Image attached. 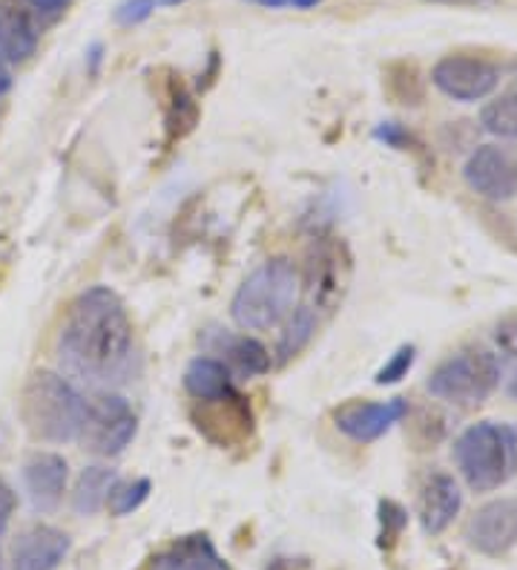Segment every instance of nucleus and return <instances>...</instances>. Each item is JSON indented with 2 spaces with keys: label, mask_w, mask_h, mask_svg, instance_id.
<instances>
[{
  "label": "nucleus",
  "mask_w": 517,
  "mask_h": 570,
  "mask_svg": "<svg viewBox=\"0 0 517 570\" xmlns=\"http://www.w3.org/2000/svg\"><path fill=\"white\" fill-rule=\"evenodd\" d=\"M69 464L61 452L38 450L23 461V488L38 513H52L67 493Z\"/></svg>",
  "instance_id": "f8f14e48"
},
{
  "label": "nucleus",
  "mask_w": 517,
  "mask_h": 570,
  "mask_svg": "<svg viewBox=\"0 0 517 570\" xmlns=\"http://www.w3.org/2000/svg\"><path fill=\"white\" fill-rule=\"evenodd\" d=\"M305 288H308L310 299L322 308H328L339 297V272L334 250H319L317 257L310 259Z\"/></svg>",
  "instance_id": "aec40b11"
},
{
  "label": "nucleus",
  "mask_w": 517,
  "mask_h": 570,
  "mask_svg": "<svg viewBox=\"0 0 517 570\" xmlns=\"http://www.w3.org/2000/svg\"><path fill=\"white\" fill-rule=\"evenodd\" d=\"M172 557L179 562V570H230L216 544L210 542V535L193 533L185 535L179 542L172 544Z\"/></svg>",
  "instance_id": "6ab92c4d"
},
{
  "label": "nucleus",
  "mask_w": 517,
  "mask_h": 570,
  "mask_svg": "<svg viewBox=\"0 0 517 570\" xmlns=\"http://www.w3.org/2000/svg\"><path fill=\"white\" fill-rule=\"evenodd\" d=\"M463 179L489 203H509L517 194V161L497 145H480L463 165Z\"/></svg>",
  "instance_id": "6e6552de"
},
{
  "label": "nucleus",
  "mask_w": 517,
  "mask_h": 570,
  "mask_svg": "<svg viewBox=\"0 0 517 570\" xmlns=\"http://www.w3.org/2000/svg\"><path fill=\"white\" fill-rule=\"evenodd\" d=\"M196 430L219 446H233L250 439L253 412L239 390L219 401H196Z\"/></svg>",
  "instance_id": "9d476101"
},
{
  "label": "nucleus",
  "mask_w": 517,
  "mask_h": 570,
  "mask_svg": "<svg viewBox=\"0 0 517 570\" xmlns=\"http://www.w3.org/2000/svg\"><path fill=\"white\" fill-rule=\"evenodd\" d=\"M379 524H382L379 539H382L386 548H391V544L400 539L402 528L408 524V513L397 504V501H379Z\"/></svg>",
  "instance_id": "a878e982"
},
{
  "label": "nucleus",
  "mask_w": 517,
  "mask_h": 570,
  "mask_svg": "<svg viewBox=\"0 0 517 570\" xmlns=\"http://www.w3.org/2000/svg\"><path fill=\"white\" fill-rule=\"evenodd\" d=\"M374 139L386 141L388 147H397V150H402V147L411 141V136H408V130H402L397 121H382V125H377V130H374Z\"/></svg>",
  "instance_id": "7c9ffc66"
},
{
  "label": "nucleus",
  "mask_w": 517,
  "mask_h": 570,
  "mask_svg": "<svg viewBox=\"0 0 517 570\" xmlns=\"http://www.w3.org/2000/svg\"><path fill=\"white\" fill-rule=\"evenodd\" d=\"M236 377L219 357L201 355L187 363L185 390L193 401H219L236 392Z\"/></svg>",
  "instance_id": "f3484780"
},
{
  "label": "nucleus",
  "mask_w": 517,
  "mask_h": 570,
  "mask_svg": "<svg viewBox=\"0 0 517 570\" xmlns=\"http://www.w3.org/2000/svg\"><path fill=\"white\" fill-rule=\"evenodd\" d=\"M0 570H3V559H0Z\"/></svg>",
  "instance_id": "58836bf2"
},
{
  "label": "nucleus",
  "mask_w": 517,
  "mask_h": 570,
  "mask_svg": "<svg viewBox=\"0 0 517 570\" xmlns=\"http://www.w3.org/2000/svg\"><path fill=\"white\" fill-rule=\"evenodd\" d=\"M408 415V404L402 397L391 401H345L334 410V426L345 439L357 444H371L382 439L391 426H397Z\"/></svg>",
  "instance_id": "1a4fd4ad"
},
{
  "label": "nucleus",
  "mask_w": 517,
  "mask_h": 570,
  "mask_svg": "<svg viewBox=\"0 0 517 570\" xmlns=\"http://www.w3.org/2000/svg\"><path fill=\"white\" fill-rule=\"evenodd\" d=\"M250 3H259L265 9H314L322 0H250Z\"/></svg>",
  "instance_id": "2f4dec72"
},
{
  "label": "nucleus",
  "mask_w": 517,
  "mask_h": 570,
  "mask_svg": "<svg viewBox=\"0 0 517 570\" xmlns=\"http://www.w3.org/2000/svg\"><path fill=\"white\" fill-rule=\"evenodd\" d=\"M205 346L210 348V355L219 357L225 366L233 372V377H262L274 368V357L250 334L228 332V328H213L205 334Z\"/></svg>",
  "instance_id": "ddd939ff"
},
{
  "label": "nucleus",
  "mask_w": 517,
  "mask_h": 570,
  "mask_svg": "<svg viewBox=\"0 0 517 570\" xmlns=\"http://www.w3.org/2000/svg\"><path fill=\"white\" fill-rule=\"evenodd\" d=\"M509 395H511V401H517V375L511 377V383H509Z\"/></svg>",
  "instance_id": "e433bc0d"
},
{
  "label": "nucleus",
  "mask_w": 517,
  "mask_h": 570,
  "mask_svg": "<svg viewBox=\"0 0 517 570\" xmlns=\"http://www.w3.org/2000/svg\"><path fill=\"white\" fill-rule=\"evenodd\" d=\"M414 361H417V348H414L411 343H406V346L397 348V352H394V355L388 357L382 366H379V372L374 375V383H377V386H391V383H400L402 377H408Z\"/></svg>",
  "instance_id": "393cba45"
},
{
  "label": "nucleus",
  "mask_w": 517,
  "mask_h": 570,
  "mask_svg": "<svg viewBox=\"0 0 517 570\" xmlns=\"http://www.w3.org/2000/svg\"><path fill=\"white\" fill-rule=\"evenodd\" d=\"M495 343L504 348L506 355L517 357V312H509L500 317L495 326Z\"/></svg>",
  "instance_id": "cd10ccee"
},
{
  "label": "nucleus",
  "mask_w": 517,
  "mask_h": 570,
  "mask_svg": "<svg viewBox=\"0 0 517 570\" xmlns=\"http://www.w3.org/2000/svg\"><path fill=\"white\" fill-rule=\"evenodd\" d=\"M302 277L288 257H270L241 279L230 299V317L245 332H270L288 321L299 303Z\"/></svg>",
  "instance_id": "7ed1b4c3"
},
{
  "label": "nucleus",
  "mask_w": 517,
  "mask_h": 570,
  "mask_svg": "<svg viewBox=\"0 0 517 570\" xmlns=\"http://www.w3.org/2000/svg\"><path fill=\"white\" fill-rule=\"evenodd\" d=\"M21 7L27 9L32 18L52 21V18H58V14H63L72 7V0H21Z\"/></svg>",
  "instance_id": "c85d7f7f"
},
{
  "label": "nucleus",
  "mask_w": 517,
  "mask_h": 570,
  "mask_svg": "<svg viewBox=\"0 0 517 570\" xmlns=\"http://www.w3.org/2000/svg\"><path fill=\"white\" fill-rule=\"evenodd\" d=\"M156 7H159V0H125V3H118L116 21L121 27H138L156 12Z\"/></svg>",
  "instance_id": "bb28decb"
},
{
  "label": "nucleus",
  "mask_w": 517,
  "mask_h": 570,
  "mask_svg": "<svg viewBox=\"0 0 517 570\" xmlns=\"http://www.w3.org/2000/svg\"><path fill=\"white\" fill-rule=\"evenodd\" d=\"M463 508V493L455 475L448 473H431L420 490V501H417V513H420L422 530L431 535H440L443 530L451 528Z\"/></svg>",
  "instance_id": "2eb2a0df"
},
{
  "label": "nucleus",
  "mask_w": 517,
  "mask_h": 570,
  "mask_svg": "<svg viewBox=\"0 0 517 570\" xmlns=\"http://www.w3.org/2000/svg\"><path fill=\"white\" fill-rule=\"evenodd\" d=\"M152 481L150 479H132V481H118L112 488L110 499H107V508L112 515H130L136 513L147 499H150Z\"/></svg>",
  "instance_id": "5701e85b"
},
{
  "label": "nucleus",
  "mask_w": 517,
  "mask_h": 570,
  "mask_svg": "<svg viewBox=\"0 0 517 570\" xmlns=\"http://www.w3.org/2000/svg\"><path fill=\"white\" fill-rule=\"evenodd\" d=\"M132 357V321L110 285H92L67 308L58 332L63 372L87 383L116 381Z\"/></svg>",
  "instance_id": "f257e3e1"
},
{
  "label": "nucleus",
  "mask_w": 517,
  "mask_h": 570,
  "mask_svg": "<svg viewBox=\"0 0 517 570\" xmlns=\"http://www.w3.org/2000/svg\"><path fill=\"white\" fill-rule=\"evenodd\" d=\"M118 484V473L112 466L92 464L83 466L81 475H78L76 488H72V510L78 515H96L98 510L107 508V499H110L112 488Z\"/></svg>",
  "instance_id": "a211bd4d"
},
{
  "label": "nucleus",
  "mask_w": 517,
  "mask_h": 570,
  "mask_svg": "<svg viewBox=\"0 0 517 570\" xmlns=\"http://www.w3.org/2000/svg\"><path fill=\"white\" fill-rule=\"evenodd\" d=\"M466 539L483 557H506L517 544V499H495L471 515Z\"/></svg>",
  "instance_id": "9b49d317"
},
{
  "label": "nucleus",
  "mask_w": 517,
  "mask_h": 570,
  "mask_svg": "<svg viewBox=\"0 0 517 570\" xmlns=\"http://www.w3.org/2000/svg\"><path fill=\"white\" fill-rule=\"evenodd\" d=\"M159 3H165V7H179V3H187V0H159Z\"/></svg>",
  "instance_id": "4c0bfd02"
},
{
  "label": "nucleus",
  "mask_w": 517,
  "mask_h": 570,
  "mask_svg": "<svg viewBox=\"0 0 517 570\" xmlns=\"http://www.w3.org/2000/svg\"><path fill=\"white\" fill-rule=\"evenodd\" d=\"M12 70H9V61L3 56H0V96H7L9 90H12Z\"/></svg>",
  "instance_id": "72a5a7b5"
},
{
  "label": "nucleus",
  "mask_w": 517,
  "mask_h": 570,
  "mask_svg": "<svg viewBox=\"0 0 517 570\" xmlns=\"http://www.w3.org/2000/svg\"><path fill=\"white\" fill-rule=\"evenodd\" d=\"M14 510H18V493L7 479H0V539L7 535L9 524H12Z\"/></svg>",
  "instance_id": "c756f323"
},
{
  "label": "nucleus",
  "mask_w": 517,
  "mask_h": 570,
  "mask_svg": "<svg viewBox=\"0 0 517 570\" xmlns=\"http://www.w3.org/2000/svg\"><path fill=\"white\" fill-rule=\"evenodd\" d=\"M72 539L52 524H32L14 539L12 570H58L69 557Z\"/></svg>",
  "instance_id": "4468645a"
},
{
  "label": "nucleus",
  "mask_w": 517,
  "mask_h": 570,
  "mask_svg": "<svg viewBox=\"0 0 517 570\" xmlns=\"http://www.w3.org/2000/svg\"><path fill=\"white\" fill-rule=\"evenodd\" d=\"M483 130L497 139H517V87L500 92L480 110Z\"/></svg>",
  "instance_id": "4be33fe9"
},
{
  "label": "nucleus",
  "mask_w": 517,
  "mask_h": 570,
  "mask_svg": "<svg viewBox=\"0 0 517 570\" xmlns=\"http://www.w3.org/2000/svg\"><path fill=\"white\" fill-rule=\"evenodd\" d=\"M90 401L76 383L61 372L38 368L32 372L21 395V417L34 441L43 444H69L78 441L87 421Z\"/></svg>",
  "instance_id": "f03ea898"
},
{
  "label": "nucleus",
  "mask_w": 517,
  "mask_h": 570,
  "mask_svg": "<svg viewBox=\"0 0 517 570\" xmlns=\"http://www.w3.org/2000/svg\"><path fill=\"white\" fill-rule=\"evenodd\" d=\"M87 56H90V72H92V76H96V72H98V63H101V56H103V47H101V43H92L90 52H87Z\"/></svg>",
  "instance_id": "f704fd0d"
},
{
  "label": "nucleus",
  "mask_w": 517,
  "mask_h": 570,
  "mask_svg": "<svg viewBox=\"0 0 517 570\" xmlns=\"http://www.w3.org/2000/svg\"><path fill=\"white\" fill-rule=\"evenodd\" d=\"M500 383V363L489 348L471 346L446 357L428 377V392L457 406L483 404Z\"/></svg>",
  "instance_id": "39448f33"
},
{
  "label": "nucleus",
  "mask_w": 517,
  "mask_h": 570,
  "mask_svg": "<svg viewBox=\"0 0 517 570\" xmlns=\"http://www.w3.org/2000/svg\"><path fill=\"white\" fill-rule=\"evenodd\" d=\"M428 3H451V7H480L486 0H428Z\"/></svg>",
  "instance_id": "c9c22d12"
},
{
  "label": "nucleus",
  "mask_w": 517,
  "mask_h": 570,
  "mask_svg": "<svg viewBox=\"0 0 517 570\" xmlns=\"http://www.w3.org/2000/svg\"><path fill=\"white\" fill-rule=\"evenodd\" d=\"M455 464L475 493L504 488L517 466V439L509 426L471 424L455 441Z\"/></svg>",
  "instance_id": "20e7f679"
},
{
  "label": "nucleus",
  "mask_w": 517,
  "mask_h": 570,
  "mask_svg": "<svg viewBox=\"0 0 517 570\" xmlns=\"http://www.w3.org/2000/svg\"><path fill=\"white\" fill-rule=\"evenodd\" d=\"M317 332V312L310 306H297L288 321L282 323V337H279V346H276V361L288 363L290 357H297L305 346L310 343Z\"/></svg>",
  "instance_id": "412c9836"
},
{
  "label": "nucleus",
  "mask_w": 517,
  "mask_h": 570,
  "mask_svg": "<svg viewBox=\"0 0 517 570\" xmlns=\"http://www.w3.org/2000/svg\"><path fill=\"white\" fill-rule=\"evenodd\" d=\"M431 83L443 96L455 98V101H480L491 96L500 83V67L489 58L477 56H446L435 63L431 70Z\"/></svg>",
  "instance_id": "0eeeda50"
},
{
  "label": "nucleus",
  "mask_w": 517,
  "mask_h": 570,
  "mask_svg": "<svg viewBox=\"0 0 517 570\" xmlns=\"http://www.w3.org/2000/svg\"><path fill=\"white\" fill-rule=\"evenodd\" d=\"M199 119V110H196L193 96L185 90V83L172 81L170 83V110H167V127H170L172 136H185L190 127Z\"/></svg>",
  "instance_id": "b1692460"
},
{
  "label": "nucleus",
  "mask_w": 517,
  "mask_h": 570,
  "mask_svg": "<svg viewBox=\"0 0 517 570\" xmlns=\"http://www.w3.org/2000/svg\"><path fill=\"white\" fill-rule=\"evenodd\" d=\"M145 570H179V562H176V557H172V550H161V553H156V557L147 562Z\"/></svg>",
  "instance_id": "473e14b6"
},
{
  "label": "nucleus",
  "mask_w": 517,
  "mask_h": 570,
  "mask_svg": "<svg viewBox=\"0 0 517 570\" xmlns=\"http://www.w3.org/2000/svg\"><path fill=\"white\" fill-rule=\"evenodd\" d=\"M38 49L34 18L12 0H0V56L9 63L29 61Z\"/></svg>",
  "instance_id": "dca6fc26"
},
{
  "label": "nucleus",
  "mask_w": 517,
  "mask_h": 570,
  "mask_svg": "<svg viewBox=\"0 0 517 570\" xmlns=\"http://www.w3.org/2000/svg\"><path fill=\"white\" fill-rule=\"evenodd\" d=\"M136 432L138 415L132 412L130 401L118 392H101L96 401H90L78 444L96 459H116L132 444Z\"/></svg>",
  "instance_id": "423d86ee"
}]
</instances>
